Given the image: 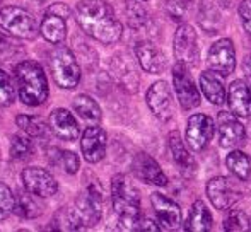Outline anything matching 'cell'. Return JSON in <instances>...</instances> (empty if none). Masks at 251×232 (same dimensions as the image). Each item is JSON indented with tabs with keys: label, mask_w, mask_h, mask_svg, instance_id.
I'll use <instances>...</instances> for the list:
<instances>
[{
	"label": "cell",
	"mask_w": 251,
	"mask_h": 232,
	"mask_svg": "<svg viewBox=\"0 0 251 232\" xmlns=\"http://www.w3.org/2000/svg\"><path fill=\"white\" fill-rule=\"evenodd\" d=\"M48 162L50 166L56 169L65 171L67 174H75L80 167V161L72 150L58 149V147H51L48 150Z\"/></svg>",
	"instance_id": "d4e9b609"
},
{
	"label": "cell",
	"mask_w": 251,
	"mask_h": 232,
	"mask_svg": "<svg viewBox=\"0 0 251 232\" xmlns=\"http://www.w3.org/2000/svg\"><path fill=\"white\" fill-rule=\"evenodd\" d=\"M226 164H227V169L231 171L236 178H239L241 181H246V179L251 176V166H250V159L246 157V154H243L241 150H234L227 156L226 159Z\"/></svg>",
	"instance_id": "f546056e"
},
{
	"label": "cell",
	"mask_w": 251,
	"mask_h": 232,
	"mask_svg": "<svg viewBox=\"0 0 251 232\" xmlns=\"http://www.w3.org/2000/svg\"><path fill=\"white\" fill-rule=\"evenodd\" d=\"M190 67L178 62L173 69V84L183 110H193L200 104V93L188 72Z\"/></svg>",
	"instance_id": "8fae6325"
},
{
	"label": "cell",
	"mask_w": 251,
	"mask_h": 232,
	"mask_svg": "<svg viewBox=\"0 0 251 232\" xmlns=\"http://www.w3.org/2000/svg\"><path fill=\"white\" fill-rule=\"evenodd\" d=\"M16 99V87L10 75L3 69H0V108H7Z\"/></svg>",
	"instance_id": "836d02e7"
},
{
	"label": "cell",
	"mask_w": 251,
	"mask_h": 232,
	"mask_svg": "<svg viewBox=\"0 0 251 232\" xmlns=\"http://www.w3.org/2000/svg\"><path fill=\"white\" fill-rule=\"evenodd\" d=\"M50 67L55 82L62 89H75L80 82V67L74 53L65 46L56 48L50 57Z\"/></svg>",
	"instance_id": "277c9868"
},
{
	"label": "cell",
	"mask_w": 251,
	"mask_h": 232,
	"mask_svg": "<svg viewBox=\"0 0 251 232\" xmlns=\"http://www.w3.org/2000/svg\"><path fill=\"white\" fill-rule=\"evenodd\" d=\"M33 154V142L23 133H16L10 139V157L16 161H24Z\"/></svg>",
	"instance_id": "d6a6232c"
},
{
	"label": "cell",
	"mask_w": 251,
	"mask_h": 232,
	"mask_svg": "<svg viewBox=\"0 0 251 232\" xmlns=\"http://www.w3.org/2000/svg\"><path fill=\"white\" fill-rule=\"evenodd\" d=\"M132 169H133V174H135L140 181L147 183V185H155V186L168 185V178L162 173L161 166L146 152H139L133 157Z\"/></svg>",
	"instance_id": "ac0fdd59"
},
{
	"label": "cell",
	"mask_w": 251,
	"mask_h": 232,
	"mask_svg": "<svg viewBox=\"0 0 251 232\" xmlns=\"http://www.w3.org/2000/svg\"><path fill=\"white\" fill-rule=\"evenodd\" d=\"M139 231H161V227L151 219H142L140 220V226H139Z\"/></svg>",
	"instance_id": "f35d334b"
},
{
	"label": "cell",
	"mask_w": 251,
	"mask_h": 232,
	"mask_svg": "<svg viewBox=\"0 0 251 232\" xmlns=\"http://www.w3.org/2000/svg\"><path fill=\"white\" fill-rule=\"evenodd\" d=\"M50 128L58 139L74 142L79 139V123L75 116L65 108H56L50 115Z\"/></svg>",
	"instance_id": "d6986e66"
},
{
	"label": "cell",
	"mask_w": 251,
	"mask_h": 232,
	"mask_svg": "<svg viewBox=\"0 0 251 232\" xmlns=\"http://www.w3.org/2000/svg\"><path fill=\"white\" fill-rule=\"evenodd\" d=\"M200 87L203 91L205 97L210 101L212 104H224L226 103V89L222 80L215 75V72H203L200 75Z\"/></svg>",
	"instance_id": "cb8c5ba5"
},
{
	"label": "cell",
	"mask_w": 251,
	"mask_h": 232,
	"mask_svg": "<svg viewBox=\"0 0 251 232\" xmlns=\"http://www.w3.org/2000/svg\"><path fill=\"white\" fill-rule=\"evenodd\" d=\"M40 196L33 195L26 189V191H19L16 196V207H14V212L17 213L23 219H36L43 213V207L38 203Z\"/></svg>",
	"instance_id": "4316f807"
},
{
	"label": "cell",
	"mask_w": 251,
	"mask_h": 232,
	"mask_svg": "<svg viewBox=\"0 0 251 232\" xmlns=\"http://www.w3.org/2000/svg\"><path fill=\"white\" fill-rule=\"evenodd\" d=\"M169 150H171L173 154V159H175V162L178 164L179 167H181V171L185 174H193L195 173V162H193L192 156L188 154V150H186L185 143H183L181 140V135H179L178 132H171L169 133Z\"/></svg>",
	"instance_id": "603a6c76"
},
{
	"label": "cell",
	"mask_w": 251,
	"mask_h": 232,
	"mask_svg": "<svg viewBox=\"0 0 251 232\" xmlns=\"http://www.w3.org/2000/svg\"><path fill=\"white\" fill-rule=\"evenodd\" d=\"M14 73L21 103L26 106H41L48 99V80L40 63L33 60H23L17 63Z\"/></svg>",
	"instance_id": "3957f363"
},
{
	"label": "cell",
	"mask_w": 251,
	"mask_h": 232,
	"mask_svg": "<svg viewBox=\"0 0 251 232\" xmlns=\"http://www.w3.org/2000/svg\"><path fill=\"white\" fill-rule=\"evenodd\" d=\"M75 19L87 36L111 45L122 38L123 27L104 0H80L75 5Z\"/></svg>",
	"instance_id": "6da1fadb"
},
{
	"label": "cell",
	"mask_w": 251,
	"mask_h": 232,
	"mask_svg": "<svg viewBox=\"0 0 251 232\" xmlns=\"http://www.w3.org/2000/svg\"><path fill=\"white\" fill-rule=\"evenodd\" d=\"M135 55L140 67L149 73H161L166 69V57L151 41H139L135 45Z\"/></svg>",
	"instance_id": "ffe728a7"
},
{
	"label": "cell",
	"mask_w": 251,
	"mask_h": 232,
	"mask_svg": "<svg viewBox=\"0 0 251 232\" xmlns=\"http://www.w3.org/2000/svg\"><path fill=\"white\" fill-rule=\"evenodd\" d=\"M70 10L65 3H53L40 24V34L53 45H60L67 36V17Z\"/></svg>",
	"instance_id": "52a82bcc"
},
{
	"label": "cell",
	"mask_w": 251,
	"mask_h": 232,
	"mask_svg": "<svg viewBox=\"0 0 251 232\" xmlns=\"http://www.w3.org/2000/svg\"><path fill=\"white\" fill-rule=\"evenodd\" d=\"M207 67L208 70H212L221 77L231 75L236 67V51L231 40L224 38V40H219L217 43L212 45L207 55Z\"/></svg>",
	"instance_id": "7c38bea8"
},
{
	"label": "cell",
	"mask_w": 251,
	"mask_h": 232,
	"mask_svg": "<svg viewBox=\"0 0 251 232\" xmlns=\"http://www.w3.org/2000/svg\"><path fill=\"white\" fill-rule=\"evenodd\" d=\"M217 128H219V143L224 149L236 147L245 140V126L236 119L234 113L221 111L217 115Z\"/></svg>",
	"instance_id": "e0dca14e"
},
{
	"label": "cell",
	"mask_w": 251,
	"mask_h": 232,
	"mask_svg": "<svg viewBox=\"0 0 251 232\" xmlns=\"http://www.w3.org/2000/svg\"><path fill=\"white\" fill-rule=\"evenodd\" d=\"M125 14L128 24L132 29H142L147 23H149V16H147V10L140 5L135 0H126L125 3Z\"/></svg>",
	"instance_id": "1f68e13d"
},
{
	"label": "cell",
	"mask_w": 251,
	"mask_h": 232,
	"mask_svg": "<svg viewBox=\"0 0 251 232\" xmlns=\"http://www.w3.org/2000/svg\"><path fill=\"white\" fill-rule=\"evenodd\" d=\"M224 229L229 232L251 231V220L245 212H241V210H232V212L229 213L227 219H226Z\"/></svg>",
	"instance_id": "e575fe53"
},
{
	"label": "cell",
	"mask_w": 251,
	"mask_h": 232,
	"mask_svg": "<svg viewBox=\"0 0 251 232\" xmlns=\"http://www.w3.org/2000/svg\"><path fill=\"white\" fill-rule=\"evenodd\" d=\"M0 27L23 40H34L38 36V24L34 17L19 7L10 5L0 9Z\"/></svg>",
	"instance_id": "5b68a950"
},
{
	"label": "cell",
	"mask_w": 251,
	"mask_h": 232,
	"mask_svg": "<svg viewBox=\"0 0 251 232\" xmlns=\"http://www.w3.org/2000/svg\"><path fill=\"white\" fill-rule=\"evenodd\" d=\"M74 110L77 111L84 119L87 121H93V123H100L101 118H102V113H101V108L98 106V103L89 97L87 94H79V96L74 99Z\"/></svg>",
	"instance_id": "83f0119b"
},
{
	"label": "cell",
	"mask_w": 251,
	"mask_h": 232,
	"mask_svg": "<svg viewBox=\"0 0 251 232\" xmlns=\"http://www.w3.org/2000/svg\"><path fill=\"white\" fill-rule=\"evenodd\" d=\"M239 17H241L243 27L248 34H251V0H243L239 5Z\"/></svg>",
	"instance_id": "74e56055"
},
{
	"label": "cell",
	"mask_w": 251,
	"mask_h": 232,
	"mask_svg": "<svg viewBox=\"0 0 251 232\" xmlns=\"http://www.w3.org/2000/svg\"><path fill=\"white\" fill-rule=\"evenodd\" d=\"M113 210L118 217L122 231H139L140 220V195L125 174H116L111 179Z\"/></svg>",
	"instance_id": "7a4b0ae2"
},
{
	"label": "cell",
	"mask_w": 251,
	"mask_h": 232,
	"mask_svg": "<svg viewBox=\"0 0 251 232\" xmlns=\"http://www.w3.org/2000/svg\"><path fill=\"white\" fill-rule=\"evenodd\" d=\"M16 207V196L5 183L0 181V220H5Z\"/></svg>",
	"instance_id": "d590c367"
},
{
	"label": "cell",
	"mask_w": 251,
	"mask_h": 232,
	"mask_svg": "<svg viewBox=\"0 0 251 232\" xmlns=\"http://www.w3.org/2000/svg\"><path fill=\"white\" fill-rule=\"evenodd\" d=\"M75 209L86 227H93L100 222L102 217V188L100 183H91L80 191L75 200Z\"/></svg>",
	"instance_id": "8992f818"
},
{
	"label": "cell",
	"mask_w": 251,
	"mask_h": 232,
	"mask_svg": "<svg viewBox=\"0 0 251 232\" xmlns=\"http://www.w3.org/2000/svg\"><path fill=\"white\" fill-rule=\"evenodd\" d=\"M106 145H108V135L101 126H89L84 130L80 139V150L89 164H96L104 159Z\"/></svg>",
	"instance_id": "9a60e30c"
},
{
	"label": "cell",
	"mask_w": 251,
	"mask_h": 232,
	"mask_svg": "<svg viewBox=\"0 0 251 232\" xmlns=\"http://www.w3.org/2000/svg\"><path fill=\"white\" fill-rule=\"evenodd\" d=\"M207 195L217 210H227L241 198V188L226 176L212 178L207 185Z\"/></svg>",
	"instance_id": "30bf717a"
},
{
	"label": "cell",
	"mask_w": 251,
	"mask_h": 232,
	"mask_svg": "<svg viewBox=\"0 0 251 232\" xmlns=\"http://www.w3.org/2000/svg\"><path fill=\"white\" fill-rule=\"evenodd\" d=\"M111 72L115 75L116 82L128 93H135L139 87V75L137 70L132 67V63L128 62V58L123 57H115L111 62Z\"/></svg>",
	"instance_id": "7402d4cb"
},
{
	"label": "cell",
	"mask_w": 251,
	"mask_h": 232,
	"mask_svg": "<svg viewBox=\"0 0 251 232\" xmlns=\"http://www.w3.org/2000/svg\"><path fill=\"white\" fill-rule=\"evenodd\" d=\"M212 135H214V121L210 116L199 113L193 115L188 119V128H186V142H188L190 149L200 152L207 147L210 142Z\"/></svg>",
	"instance_id": "5bb4252c"
},
{
	"label": "cell",
	"mask_w": 251,
	"mask_h": 232,
	"mask_svg": "<svg viewBox=\"0 0 251 232\" xmlns=\"http://www.w3.org/2000/svg\"><path fill=\"white\" fill-rule=\"evenodd\" d=\"M21 181L24 185V189L40 196V198H48V196L56 195V191H58V183H56L55 176L43 167L31 166L23 169Z\"/></svg>",
	"instance_id": "9c48e42d"
},
{
	"label": "cell",
	"mask_w": 251,
	"mask_h": 232,
	"mask_svg": "<svg viewBox=\"0 0 251 232\" xmlns=\"http://www.w3.org/2000/svg\"><path fill=\"white\" fill-rule=\"evenodd\" d=\"M245 70L248 72V75H251V55H248L245 60Z\"/></svg>",
	"instance_id": "ab89813d"
},
{
	"label": "cell",
	"mask_w": 251,
	"mask_h": 232,
	"mask_svg": "<svg viewBox=\"0 0 251 232\" xmlns=\"http://www.w3.org/2000/svg\"><path fill=\"white\" fill-rule=\"evenodd\" d=\"M146 101L157 119H161V121L171 119L173 113H175V104H173V94L168 82L159 80V82L152 84L147 91Z\"/></svg>",
	"instance_id": "4fadbf2b"
},
{
	"label": "cell",
	"mask_w": 251,
	"mask_h": 232,
	"mask_svg": "<svg viewBox=\"0 0 251 232\" xmlns=\"http://www.w3.org/2000/svg\"><path fill=\"white\" fill-rule=\"evenodd\" d=\"M16 125L23 130L24 133L31 137H43L47 133L48 126L40 116L33 115H17L16 116Z\"/></svg>",
	"instance_id": "4dcf8cb0"
},
{
	"label": "cell",
	"mask_w": 251,
	"mask_h": 232,
	"mask_svg": "<svg viewBox=\"0 0 251 232\" xmlns=\"http://www.w3.org/2000/svg\"><path fill=\"white\" fill-rule=\"evenodd\" d=\"M53 224L58 231H79L86 227L77 209H70V207L60 209L53 219Z\"/></svg>",
	"instance_id": "f1b7e54d"
},
{
	"label": "cell",
	"mask_w": 251,
	"mask_h": 232,
	"mask_svg": "<svg viewBox=\"0 0 251 232\" xmlns=\"http://www.w3.org/2000/svg\"><path fill=\"white\" fill-rule=\"evenodd\" d=\"M151 202L155 210V215H157V222L162 226V229L173 231L181 226V209L178 203H175L161 193H152Z\"/></svg>",
	"instance_id": "2e32d148"
},
{
	"label": "cell",
	"mask_w": 251,
	"mask_h": 232,
	"mask_svg": "<svg viewBox=\"0 0 251 232\" xmlns=\"http://www.w3.org/2000/svg\"><path fill=\"white\" fill-rule=\"evenodd\" d=\"M227 103L231 111L236 116H246L251 115V87L243 80H234L229 87Z\"/></svg>",
	"instance_id": "44dd1931"
},
{
	"label": "cell",
	"mask_w": 251,
	"mask_h": 232,
	"mask_svg": "<svg viewBox=\"0 0 251 232\" xmlns=\"http://www.w3.org/2000/svg\"><path fill=\"white\" fill-rule=\"evenodd\" d=\"M192 0H166V9L175 21H183Z\"/></svg>",
	"instance_id": "8d00e7d4"
},
{
	"label": "cell",
	"mask_w": 251,
	"mask_h": 232,
	"mask_svg": "<svg viewBox=\"0 0 251 232\" xmlns=\"http://www.w3.org/2000/svg\"><path fill=\"white\" fill-rule=\"evenodd\" d=\"M212 229V215L208 212L207 205L201 200H197L190 210L186 231L190 232H207Z\"/></svg>",
	"instance_id": "484cf974"
},
{
	"label": "cell",
	"mask_w": 251,
	"mask_h": 232,
	"mask_svg": "<svg viewBox=\"0 0 251 232\" xmlns=\"http://www.w3.org/2000/svg\"><path fill=\"white\" fill-rule=\"evenodd\" d=\"M173 51L178 62L185 63L186 67H195L199 63V38L192 26L181 24L175 33V41H173Z\"/></svg>",
	"instance_id": "ba28073f"
},
{
	"label": "cell",
	"mask_w": 251,
	"mask_h": 232,
	"mask_svg": "<svg viewBox=\"0 0 251 232\" xmlns=\"http://www.w3.org/2000/svg\"><path fill=\"white\" fill-rule=\"evenodd\" d=\"M0 3H2V0H0Z\"/></svg>",
	"instance_id": "60d3db41"
}]
</instances>
